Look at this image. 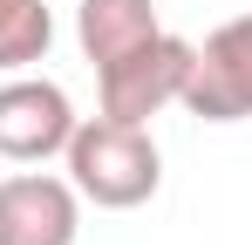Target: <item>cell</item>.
Returning <instances> with one entry per match:
<instances>
[{"label": "cell", "instance_id": "cell-4", "mask_svg": "<svg viewBox=\"0 0 252 245\" xmlns=\"http://www.w3.org/2000/svg\"><path fill=\"white\" fill-rule=\"evenodd\" d=\"M75 102H68V89L48 75H7L0 82V157L7 163H48L68 150V136H75Z\"/></svg>", "mask_w": 252, "mask_h": 245}, {"label": "cell", "instance_id": "cell-1", "mask_svg": "<svg viewBox=\"0 0 252 245\" xmlns=\"http://www.w3.org/2000/svg\"><path fill=\"white\" fill-rule=\"evenodd\" d=\"M68 184L95 211H136L164 184V150L150 122H116V116H82L68 136Z\"/></svg>", "mask_w": 252, "mask_h": 245}, {"label": "cell", "instance_id": "cell-6", "mask_svg": "<svg viewBox=\"0 0 252 245\" xmlns=\"http://www.w3.org/2000/svg\"><path fill=\"white\" fill-rule=\"evenodd\" d=\"M150 34H164L157 0H75V41L95 68L123 61L129 48H143Z\"/></svg>", "mask_w": 252, "mask_h": 245}, {"label": "cell", "instance_id": "cell-5", "mask_svg": "<svg viewBox=\"0 0 252 245\" xmlns=\"http://www.w3.org/2000/svg\"><path fill=\"white\" fill-rule=\"evenodd\" d=\"M82 239V191L55 170L0 177V245H75Z\"/></svg>", "mask_w": 252, "mask_h": 245}, {"label": "cell", "instance_id": "cell-7", "mask_svg": "<svg viewBox=\"0 0 252 245\" xmlns=\"http://www.w3.org/2000/svg\"><path fill=\"white\" fill-rule=\"evenodd\" d=\"M55 48V14L48 0H0V75H21L48 61Z\"/></svg>", "mask_w": 252, "mask_h": 245}, {"label": "cell", "instance_id": "cell-3", "mask_svg": "<svg viewBox=\"0 0 252 245\" xmlns=\"http://www.w3.org/2000/svg\"><path fill=\"white\" fill-rule=\"evenodd\" d=\"M205 122H246L252 116V14H232L225 28L191 41V75L177 95Z\"/></svg>", "mask_w": 252, "mask_h": 245}, {"label": "cell", "instance_id": "cell-2", "mask_svg": "<svg viewBox=\"0 0 252 245\" xmlns=\"http://www.w3.org/2000/svg\"><path fill=\"white\" fill-rule=\"evenodd\" d=\"M184 75H191V41L184 34H150L143 48H129L123 61L95 68V95H102V116L116 122H150L157 109H170L184 95Z\"/></svg>", "mask_w": 252, "mask_h": 245}]
</instances>
